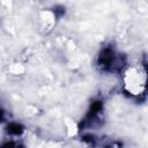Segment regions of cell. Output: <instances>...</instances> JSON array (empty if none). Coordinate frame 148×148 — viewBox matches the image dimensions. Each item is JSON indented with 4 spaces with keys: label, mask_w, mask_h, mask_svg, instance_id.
Segmentation results:
<instances>
[{
    "label": "cell",
    "mask_w": 148,
    "mask_h": 148,
    "mask_svg": "<svg viewBox=\"0 0 148 148\" xmlns=\"http://www.w3.org/2000/svg\"><path fill=\"white\" fill-rule=\"evenodd\" d=\"M126 87L127 91L134 96H140L146 89V69L145 65L139 62V66L131 67L126 72Z\"/></svg>",
    "instance_id": "1"
},
{
    "label": "cell",
    "mask_w": 148,
    "mask_h": 148,
    "mask_svg": "<svg viewBox=\"0 0 148 148\" xmlns=\"http://www.w3.org/2000/svg\"><path fill=\"white\" fill-rule=\"evenodd\" d=\"M1 148H24V146L16 141H7L1 146Z\"/></svg>",
    "instance_id": "4"
},
{
    "label": "cell",
    "mask_w": 148,
    "mask_h": 148,
    "mask_svg": "<svg viewBox=\"0 0 148 148\" xmlns=\"http://www.w3.org/2000/svg\"><path fill=\"white\" fill-rule=\"evenodd\" d=\"M119 61H120V58L117 57V54L114 53V51L111 47H105L102 51L99 59H98L99 65L105 71H114L116 68H118Z\"/></svg>",
    "instance_id": "2"
},
{
    "label": "cell",
    "mask_w": 148,
    "mask_h": 148,
    "mask_svg": "<svg viewBox=\"0 0 148 148\" xmlns=\"http://www.w3.org/2000/svg\"><path fill=\"white\" fill-rule=\"evenodd\" d=\"M2 119H3V111L0 110V121H2Z\"/></svg>",
    "instance_id": "5"
},
{
    "label": "cell",
    "mask_w": 148,
    "mask_h": 148,
    "mask_svg": "<svg viewBox=\"0 0 148 148\" xmlns=\"http://www.w3.org/2000/svg\"><path fill=\"white\" fill-rule=\"evenodd\" d=\"M7 132L12 135H18L23 132V127L17 123H10L7 126Z\"/></svg>",
    "instance_id": "3"
}]
</instances>
